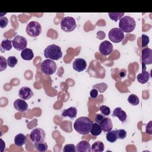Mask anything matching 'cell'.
<instances>
[{"label": "cell", "instance_id": "cell-1", "mask_svg": "<svg viewBox=\"0 0 152 152\" xmlns=\"http://www.w3.org/2000/svg\"><path fill=\"white\" fill-rule=\"evenodd\" d=\"M93 121L87 117L81 116L75 120L74 123V129L81 135H87L90 132Z\"/></svg>", "mask_w": 152, "mask_h": 152}, {"label": "cell", "instance_id": "cell-2", "mask_svg": "<svg viewBox=\"0 0 152 152\" xmlns=\"http://www.w3.org/2000/svg\"><path fill=\"white\" fill-rule=\"evenodd\" d=\"M44 56L47 59L58 60L61 58L62 52L60 46L52 44L48 46L44 50Z\"/></svg>", "mask_w": 152, "mask_h": 152}, {"label": "cell", "instance_id": "cell-3", "mask_svg": "<svg viewBox=\"0 0 152 152\" xmlns=\"http://www.w3.org/2000/svg\"><path fill=\"white\" fill-rule=\"evenodd\" d=\"M136 26L135 20L130 16L122 17L119 23V28L125 33H130L132 31Z\"/></svg>", "mask_w": 152, "mask_h": 152}, {"label": "cell", "instance_id": "cell-4", "mask_svg": "<svg viewBox=\"0 0 152 152\" xmlns=\"http://www.w3.org/2000/svg\"><path fill=\"white\" fill-rule=\"evenodd\" d=\"M57 68L56 63L53 60L47 59L44 60L40 64L41 71L46 75H52L53 74Z\"/></svg>", "mask_w": 152, "mask_h": 152}, {"label": "cell", "instance_id": "cell-5", "mask_svg": "<svg viewBox=\"0 0 152 152\" xmlns=\"http://www.w3.org/2000/svg\"><path fill=\"white\" fill-rule=\"evenodd\" d=\"M26 31L29 36L35 37L42 33V26L39 23L32 21L27 25Z\"/></svg>", "mask_w": 152, "mask_h": 152}, {"label": "cell", "instance_id": "cell-6", "mask_svg": "<svg viewBox=\"0 0 152 152\" xmlns=\"http://www.w3.org/2000/svg\"><path fill=\"white\" fill-rule=\"evenodd\" d=\"M61 28L65 32H71L77 27L75 19L72 17H65L61 21Z\"/></svg>", "mask_w": 152, "mask_h": 152}, {"label": "cell", "instance_id": "cell-7", "mask_svg": "<svg viewBox=\"0 0 152 152\" xmlns=\"http://www.w3.org/2000/svg\"><path fill=\"white\" fill-rule=\"evenodd\" d=\"M108 37L111 42L117 43L123 40L125 35L122 30L118 27H115L109 31Z\"/></svg>", "mask_w": 152, "mask_h": 152}, {"label": "cell", "instance_id": "cell-8", "mask_svg": "<svg viewBox=\"0 0 152 152\" xmlns=\"http://www.w3.org/2000/svg\"><path fill=\"white\" fill-rule=\"evenodd\" d=\"M46 134L45 131L40 128H36L33 129L30 134L31 140L34 142H42L45 140Z\"/></svg>", "mask_w": 152, "mask_h": 152}, {"label": "cell", "instance_id": "cell-9", "mask_svg": "<svg viewBox=\"0 0 152 152\" xmlns=\"http://www.w3.org/2000/svg\"><path fill=\"white\" fill-rule=\"evenodd\" d=\"M152 64V50L145 48L142 50V71H145L146 65Z\"/></svg>", "mask_w": 152, "mask_h": 152}, {"label": "cell", "instance_id": "cell-10", "mask_svg": "<svg viewBox=\"0 0 152 152\" xmlns=\"http://www.w3.org/2000/svg\"><path fill=\"white\" fill-rule=\"evenodd\" d=\"M12 45L14 48L17 50H23L26 48L27 45V40L26 37L17 35L12 40Z\"/></svg>", "mask_w": 152, "mask_h": 152}, {"label": "cell", "instance_id": "cell-11", "mask_svg": "<svg viewBox=\"0 0 152 152\" xmlns=\"http://www.w3.org/2000/svg\"><path fill=\"white\" fill-rule=\"evenodd\" d=\"M99 50L102 55L107 56L113 51V45L109 41L104 40L100 44Z\"/></svg>", "mask_w": 152, "mask_h": 152}, {"label": "cell", "instance_id": "cell-12", "mask_svg": "<svg viewBox=\"0 0 152 152\" xmlns=\"http://www.w3.org/2000/svg\"><path fill=\"white\" fill-rule=\"evenodd\" d=\"M73 69L77 72H82L87 68V62L84 59L77 58L72 64Z\"/></svg>", "mask_w": 152, "mask_h": 152}, {"label": "cell", "instance_id": "cell-13", "mask_svg": "<svg viewBox=\"0 0 152 152\" xmlns=\"http://www.w3.org/2000/svg\"><path fill=\"white\" fill-rule=\"evenodd\" d=\"M20 97L23 100H28L33 96V92L28 87H23L18 91Z\"/></svg>", "mask_w": 152, "mask_h": 152}, {"label": "cell", "instance_id": "cell-14", "mask_svg": "<svg viewBox=\"0 0 152 152\" xmlns=\"http://www.w3.org/2000/svg\"><path fill=\"white\" fill-rule=\"evenodd\" d=\"M13 104L14 108L17 111H19L20 112H26L28 109V104L27 102L23 99H16L14 101Z\"/></svg>", "mask_w": 152, "mask_h": 152}, {"label": "cell", "instance_id": "cell-15", "mask_svg": "<svg viewBox=\"0 0 152 152\" xmlns=\"http://www.w3.org/2000/svg\"><path fill=\"white\" fill-rule=\"evenodd\" d=\"M91 151L90 144L87 141L83 140L77 144L76 151L77 152H90Z\"/></svg>", "mask_w": 152, "mask_h": 152}, {"label": "cell", "instance_id": "cell-16", "mask_svg": "<svg viewBox=\"0 0 152 152\" xmlns=\"http://www.w3.org/2000/svg\"><path fill=\"white\" fill-rule=\"evenodd\" d=\"M112 116L117 117L120 121H121L122 123L126 122L127 115L126 112L122 109L121 107H116L113 112Z\"/></svg>", "mask_w": 152, "mask_h": 152}, {"label": "cell", "instance_id": "cell-17", "mask_svg": "<svg viewBox=\"0 0 152 152\" xmlns=\"http://www.w3.org/2000/svg\"><path fill=\"white\" fill-rule=\"evenodd\" d=\"M100 125L102 131L104 132H109L112 130L113 128V124L112 122V120L109 118H104L99 124Z\"/></svg>", "mask_w": 152, "mask_h": 152}, {"label": "cell", "instance_id": "cell-18", "mask_svg": "<svg viewBox=\"0 0 152 152\" xmlns=\"http://www.w3.org/2000/svg\"><path fill=\"white\" fill-rule=\"evenodd\" d=\"M77 109L75 107H70L68 109H64L62 112L61 115L64 117H66L68 116L69 118H70L71 119H74L75 118H76L77 116Z\"/></svg>", "mask_w": 152, "mask_h": 152}, {"label": "cell", "instance_id": "cell-19", "mask_svg": "<svg viewBox=\"0 0 152 152\" xmlns=\"http://www.w3.org/2000/svg\"><path fill=\"white\" fill-rule=\"evenodd\" d=\"M150 77V75L149 72L145 70L142 71L141 73H140L137 75V80L140 83L145 84L148 81Z\"/></svg>", "mask_w": 152, "mask_h": 152}, {"label": "cell", "instance_id": "cell-20", "mask_svg": "<svg viewBox=\"0 0 152 152\" xmlns=\"http://www.w3.org/2000/svg\"><path fill=\"white\" fill-rule=\"evenodd\" d=\"M27 142V138L23 134H18L14 138V143L17 146L21 147Z\"/></svg>", "mask_w": 152, "mask_h": 152}, {"label": "cell", "instance_id": "cell-21", "mask_svg": "<svg viewBox=\"0 0 152 152\" xmlns=\"http://www.w3.org/2000/svg\"><path fill=\"white\" fill-rule=\"evenodd\" d=\"M21 57L23 59L26 61H30L34 57V53L32 49L26 48L21 51Z\"/></svg>", "mask_w": 152, "mask_h": 152}, {"label": "cell", "instance_id": "cell-22", "mask_svg": "<svg viewBox=\"0 0 152 152\" xmlns=\"http://www.w3.org/2000/svg\"><path fill=\"white\" fill-rule=\"evenodd\" d=\"M93 152H102L104 151V144L100 141H97L94 142L91 147Z\"/></svg>", "mask_w": 152, "mask_h": 152}, {"label": "cell", "instance_id": "cell-23", "mask_svg": "<svg viewBox=\"0 0 152 152\" xmlns=\"http://www.w3.org/2000/svg\"><path fill=\"white\" fill-rule=\"evenodd\" d=\"M12 40L11 39H4L1 42V50L4 51H9L12 48Z\"/></svg>", "mask_w": 152, "mask_h": 152}, {"label": "cell", "instance_id": "cell-24", "mask_svg": "<svg viewBox=\"0 0 152 152\" xmlns=\"http://www.w3.org/2000/svg\"><path fill=\"white\" fill-rule=\"evenodd\" d=\"M102 131V129L100 125L97 123H93L90 133L93 136H97L99 135Z\"/></svg>", "mask_w": 152, "mask_h": 152}, {"label": "cell", "instance_id": "cell-25", "mask_svg": "<svg viewBox=\"0 0 152 152\" xmlns=\"http://www.w3.org/2000/svg\"><path fill=\"white\" fill-rule=\"evenodd\" d=\"M106 140L108 142L113 143L115 142L117 140V135H116V130H113V131H110L106 133Z\"/></svg>", "mask_w": 152, "mask_h": 152}, {"label": "cell", "instance_id": "cell-26", "mask_svg": "<svg viewBox=\"0 0 152 152\" xmlns=\"http://www.w3.org/2000/svg\"><path fill=\"white\" fill-rule=\"evenodd\" d=\"M34 147L36 149L39 151L41 152H45L47 151L48 146L46 142L45 141L42 142H35L34 143Z\"/></svg>", "mask_w": 152, "mask_h": 152}, {"label": "cell", "instance_id": "cell-27", "mask_svg": "<svg viewBox=\"0 0 152 152\" xmlns=\"http://www.w3.org/2000/svg\"><path fill=\"white\" fill-rule=\"evenodd\" d=\"M125 14L124 12H109L108 15L110 18L116 22L118 20H120Z\"/></svg>", "mask_w": 152, "mask_h": 152}, {"label": "cell", "instance_id": "cell-28", "mask_svg": "<svg viewBox=\"0 0 152 152\" xmlns=\"http://www.w3.org/2000/svg\"><path fill=\"white\" fill-rule=\"evenodd\" d=\"M128 102L133 106H137L139 104L140 100L135 94H131L128 98Z\"/></svg>", "mask_w": 152, "mask_h": 152}, {"label": "cell", "instance_id": "cell-29", "mask_svg": "<svg viewBox=\"0 0 152 152\" xmlns=\"http://www.w3.org/2000/svg\"><path fill=\"white\" fill-rule=\"evenodd\" d=\"M93 88H96L98 91H99L100 93H103L106 91V90L107 88V84L104 83H98L93 86Z\"/></svg>", "mask_w": 152, "mask_h": 152}, {"label": "cell", "instance_id": "cell-30", "mask_svg": "<svg viewBox=\"0 0 152 152\" xmlns=\"http://www.w3.org/2000/svg\"><path fill=\"white\" fill-rule=\"evenodd\" d=\"M7 63H8V65L11 67V68H13L18 63V60L16 58L15 56H9L7 59Z\"/></svg>", "mask_w": 152, "mask_h": 152}, {"label": "cell", "instance_id": "cell-31", "mask_svg": "<svg viewBox=\"0 0 152 152\" xmlns=\"http://www.w3.org/2000/svg\"><path fill=\"white\" fill-rule=\"evenodd\" d=\"M62 151L64 152H75L76 147L72 144H66L64 146Z\"/></svg>", "mask_w": 152, "mask_h": 152}, {"label": "cell", "instance_id": "cell-32", "mask_svg": "<svg viewBox=\"0 0 152 152\" xmlns=\"http://www.w3.org/2000/svg\"><path fill=\"white\" fill-rule=\"evenodd\" d=\"M118 139H124L126 136V131L123 129H116Z\"/></svg>", "mask_w": 152, "mask_h": 152}, {"label": "cell", "instance_id": "cell-33", "mask_svg": "<svg viewBox=\"0 0 152 152\" xmlns=\"http://www.w3.org/2000/svg\"><path fill=\"white\" fill-rule=\"evenodd\" d=\"M0 71H3L7 68L8 65L7 60H6V59L2 56H0Z\"/></svg>", "mask_w": 152, "mask_h": 152}, {"label": "cell", "instance_id": "cell-34", "mask_svg": "<svg viewBox=\"0 0 152 152\" xmlns=\"http://www.w3.org/2000/svg\"><path fill=\"white\" fill-rule=\"evenodd\" d=\"M99 109H100V111L101 112V113L104 116H108L110 113V108L107 106L102 105V106H100Z\"/></svg>", "mask_w": 152, "mask_h": 152}, {"label": "cell", "instance_id": "cell-35", "mask_svg": "<svg viewBox=\"0 0 152 152\" xmlns=\"http://www.w3.org/2000/svg\"><path fill=\"white\" fill-rule=\"evenodd\" d=\"M141 39H142L141 46H142V48H144L147 46L149 43V42H150L149 37L145 34H142L141 36Z\"/></svg>", "mask_w": 152, "mask_h": 152}, {"label": "cell", "instance_id": "cell-36", "mask_svg": "<svg viewBox=\"0 0 152 152\" xmlns=\"http://www.w3.org/2000/svg\"><path fill=\"white\" fill-rule=\"evenodd\" d=\"M8 23V20L5 17H1L0 18V27L3 28L7 27Z\"/></svg>", "mask_w": 152, "mask_h": 152}, {"label": "cell", "instance_id": "cell-37", "mask_svg": "<svg viewBox=\"0 0 152 152\" xmlns=\"http://www.w3.org/2000/svg\"><path fill=\"white\" fill-rule=\"evenodd\" d=\"M105 118V116L103 115V114H100V113H97L96 116H95V122L97 124H100V122L104 119Z\"/></svg>", "mask_w": 152, "mask_h": 152}, {"label": "cell", "instance_id": "cell-38", "mask_svg": "<svg viewBox=\"0 0 152 152\" xmlns=\"http://www.w3.org/2000/svg\"><path fill=\"white\" fill-rule=\"evenodd\" d=\"M145 132L150 134L151 135L152 134V121H150L147 125H146V128H145Z\"/></svg>", "mask_w": 152, "mask_h": 152}, {"label": "cell", "instance_id": "cell-39", "mask_svg": "<svg viewBox=\"0 0 152 152\" xmlns=\"http://www.w3.org/2000/svg\"><path fill=\"white\" fill-rule=\"evenodd\" d=\"M90 95L92 99H96L98 96V90L96 88H93L90 92Z\"/></svg>", "mask_w": 152, "mask_h": 152}, {"label": "cell", "instance_id": "cell-40", "mask_svg": "<svg viewBox=\"0 0 152 152\" xmlns=\"http://www.w3.org/2000/svg\"><path fill=\"white\" fill-rule=\"evenodd\" d=\"M1 151H4V148L5 147V143L4 142L3 140L2 139H1Z\"/></svg>", "mask_w": 152, "mask_h": 152}]
</instances>
